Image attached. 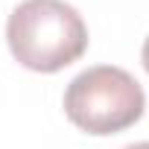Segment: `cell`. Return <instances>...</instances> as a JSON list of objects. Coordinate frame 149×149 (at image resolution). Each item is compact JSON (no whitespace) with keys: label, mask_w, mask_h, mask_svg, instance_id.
Here are the masks:
<instances>
[{"label":"cell","mask_w":149,"mask_h":149,"mask_svg":"<svg viewBox=\"0 0 149 149\" xmlns=\"http://www.w3.org/2000/svg\"><path fill=\"white\" fill-rule=\"evenodd\" d=\"M146 94L129 70L97 64L73 76L64 91L67 120L97 137L117 134L143 117Z\"/></svg>","instance_id":"2"},{"label":"cell","mask_w":149,"mask_h":149,"mask_svg":"<svg viewBox=\"0 0 149 149\" xmlns=\"http://www.w3.org/2000/svg\"><path fill=\"white\" fill-rule=\"evenodd\" d=\"M140 61H143V67H146V73H149V35H146V41H143V50H140Z\"/></svg>","instance_id":"3"},{"label":"cell","mask_w":149,"mask_h":149,"mask_svg":"<svg viewBox=\"0 0 149 149\" xmlns=\"http://www.w3.org/2000/svg\"><path fill=\"white\" fill-rule=\"evenodd\" d=\"M123 149H149V140H140V143H129V146H123Z\"/></svg>","instance_id":"4"},{"label":"cell","mask_w":149,"mask_h":149,"mask_svg":"<svg viewBox=\"0 0 149 149\" xmlns=\"http://www.w3.org/2000/svg\"><path fill=\"white\" fill-rule=\"evenodd\" d=\"M6 41L18 64L56 73L88 50V26L64 0H24L9 15Z\"/></svg>","instance_id":"1"}]
</instances>
